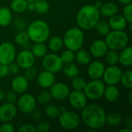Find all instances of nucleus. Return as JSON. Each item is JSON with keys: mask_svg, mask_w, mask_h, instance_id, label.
<instances>
[{"mask_svg": "<svg viewBox=\"0 0 132 132\" xmlns=\"http://www.w3.org/2000/svg\"><path fill=\"white\" fill-rule=\"evenodd\" d=\"M106 112L102 107L92 104L83 108L81 117L84 124L92 131H97L104 128L106 124Z\"/></svg>", "mask_w": 132, "mask_h": 132, "instance_id": "nucleus-1", "label": "nucleus"}, {"mask_svg": "<svg viewBox=\"0 0 132 132\" xmlns=\"http://www.w3.org/2000/svg\"><path fill=\"white\" fill-rule=\"evenodd\" d=\"M100 16L101 13L98 9L94 5H87L79 10L77 15V22L80 29L90 30L94 28Z\"/></svg>", "mask_w": 132, "mask_h": 132, "instance_id": "nucleus-2", "label": "nucleus"}, {"mask_svg": "<svg viewBox=\"0 0 132 132\" xmlns=\"http://www.w3.org/2000/svg\"><path fill=\"white\" fill-rule=\"evenodd\" d=\"M26 32L29 39L34 43H44L50 37V29L46 22L36 20L29 26Z\"/></svg>", "mask_w": 132, "mask_h": 132, "instance_id": "nucleus-3", "label": "nucleus"}, {"mask_svg": "<svg viewBox=\"0 0 132 132\" xmlns=\"http://www.w3.org/2000/svg\"><path fill=\"white\" fill-rule=\"evenodd\" d=\"M63 42L67 49L73 52L82 48L84 43V36L82 29L77 27L69 29L63 36Z\"/></svg>", "mask_w": 132, "mask_h": 132, "instance_id": "nucleus-4", "label": "nucleus"}, {"mask_svg": "<svg viewBox=\"0 0 132 132\" xmlns=\"http://www.w3.org/2000/svg\"><path fill=\"white\" fill-rule=\"evenodd\" d=\"M128 36L123 30H113L106 35L105 43L110 50H121L128 43Z\"/></svg>", "mask_w": 132, "mask_h": 132, "instance_id": "nucleus-5", "label": "nucleus"}, {"mask_svg": "<svg viewBox=\"0 0 132 132\" xmlns=\"http://www.w3.org/2000/svg\"><path fill=\"white\" fill-rule=\"evenodd\" d=\"M105 85L103 81L99 79H93L91 81L87 83L84 93L86 97L90 100H98L103 97Z\"/></svg>", "mask_w": 132, "mask_h": 132, "instance_id": "nucleus-6", "label": "nucleus"}, {"mask_svg": "<svg viewBox=\"0 0 132 132\" xmlns=\"http://www.w3.org/2000/svg\"><path fill=\"white\" fill-rule=\"evenodd\" d=\"M42 64L45 70L50 71L53 73L61 71L63 66L60 56L56 53H46L43 57Z\"/></svg>", "mask_w": 132, "mask_h": 132, "instance_id": "nucleus-7", "label": "nucleus"}, {"mask_svg": "<svg viewBox=\"0 0 132 132\" xmlns=\"http://www.w3.org/2000/svg\"><path fill=\"white\" fill-rule=\"evenodd\" d=\"M58 118L60 126L66 130L76 129L80 122L79 116L73 111H65L61 112Z\"/></svg>", "mask_w": 132, "mask_h": 132, "instance_id": "nucleus-8", "label": "nucleus"}, {"mask_svg": "<svg viewBox=\"0 0 132 132\" xmlns=\"http://www.w3.org/2000/svg\"><path fill=\"white\" fill-rule=\"evenodd\" d=\"M15 58V49L12 43L5 42L0 44V64L9 65Z\"/></svg>", "mask_w": 132, "mask_h": 132, "instance_id": "nucleus-9", "label": "nucleus"}, {"mask_svg": "<svg viewBox=\"0 0 132 132\" xmlns=\"http://www.w3.org/2000/svg\"><path fill=\"white\" fill-rule=\"evenodd\" d=\"M122 71L116 65L110 66L104 70L103 78L105 84L108 85H117L120 83Z\"/></svg>", "mask_w": 132, "mask_h": 132, "instance_id": "nucleus-10", "label": "nucleus"}, {"mask_svg": "<svg viewBox=\"0 0 132 132\" xmlns=\"http://www.w3.org/2000/svg\"><path fill=\"white\" fill-rule=\"evenodd\" d=\"M18 109L23 114L31 113L36 106V99L30 94H24L20 96L17 102Z\"/></svg>", "mask_w": 132, "mask_h": 132, "instance_id": "nucleus-11", "label": "nucleus"}, {"mask_svg": "<svg viewBox=\"0 0 132 132\" xmlns=\"http://www.w3.org/2000/svg\"><path fill=\"white\" fill-rule=\"evenodd\" d=\"M70 104L77 110L83 109L87 102V97L85 94L82 90H74L72 92H70L68 95Z\"/></svg>", "mask_w": 132, "mask_h": 132, "instance_id": "nucleus-12", "label": "nucleus"}, {"mask_svg": "<svg viewBox=\"0 0 132 132\" xmlns=\"http://www.w3.org/2000/svg\"><path fill=\"white\" fill-rule=\"evenodd\" d=\"M50 88L51 97L56 100H64L67 98L70 92L69 87L61 82L54 83Z\"/></svg>", "mask_w": 132, "mask_h": 132, "instance_id": "nucleus-13", "label": "nucleus"}, {"mask_svg": "<svg viewBox=\"0 0 132 132\" xmlns=\"http://www.w3.org/2000/svg\"><path fill=\"white\" fill-rule=\"evenodd\" d=\"M36 57L30 50H24L21 51L16 57V63L22 69H26L34 65Z\"/></svg>", "mask_w": 132, "mask_h": 132, "instance_id": "nucleus-14", "label": "nucleus"}, {"mask_svg": "<svg viewBox=\"0 0 132 132\" xmlns=\"http://www.w3.org/2000/svg\"><path fill=\"white\" fill-rule=\"evenodd\" d=\"M17 114V108L14 104L5 103L0 106V121L9 122Z\"/></svg>", "mask_w": 132, "mask_h": 132, "instance_id": "nucleus-15", "label": "nucleus"}, {"mask_svg": "<svg viewBox=\"0 0 132 132\" xmlns=\"http://www.w3.org/2000/svg\"><path fill=\"white\" fill-rule=\"evenodd\" d=\"M108 50V47L105 43V40L102 39H97L94 41L90 47V52L91 55L97 58L104 56Z\"/></svg>", "mask_w": 132, "mask_h": 132, "instance_id": "nucleus-16", "label": "nucleus"}, {"mask_svg": "<svg viewBox=\"0 0 132 132\" xmlns=\"http://www.w3.org/2000/svg\"><path fill=\"white\" fill-rule=\"evenodd\" d=\"M37 84L38 85L44 89L50 88L55 83V76L54 73L44 70L37 75Z\"/></svg>", "mask_w": 132, "mask_h": 132, "instance_id": "nucleus-17", "label": "nucleus"}, {"mask_svg": "<svg viewBox=\"0 0 132 132\" xmlns=\"http://www.w3.org/2000/svg\"><path fill=\"white\" fill-rule=\"evenodd\" d=\"M11 86L12 90L16 94H23L29 87L28 80L25 76L18 75L12 79Z\"/></svg>", "mask_w": 132, "mask_h": 132, "instance_id": "nucleus-18", "label": "nucleus"}, {"mask_svg": "<svg viewBox=\"0 0 132 132\" xmlns=\"http://www.w3.org/2000/svg\"><path fill=\"white\" fill-rule=\"evenodd\" d=\"M105 67L103 63L100 61H94L89 64L87 73L91 79H100L103 77Z\"/></svg>", "mask_w": 132, "mask_h": 132, "instance_id": "nucleus-19", "label": "nucleus"}, {"mask_svg": "<svg viewBox=\"0 0 132 132\" xmlns=\"http://www.w3.org/2000/svg\"><path fill=\"white\" fill-rule=\"evenodd\" d=\"M108 24L113 30H123L128 26V22L121 15H114L110 17Z\"/></svg>", "mask_w": 132, "mask_h": 132, "instance_id": "nucleus-20", "label": "nucleus"}, {"mask_svg": "<svg viewBox=\"0 0 132 132\" xmlns=\"http://www.w3.org/2000/svg\"><path fill=\"white\" fill-rule=\"evenodd\" d=\"M103 96L110 103L115 102L120 97V92L118 88L115 85H108L105 87Z\"/></svg>", "mask_w": 132, "mask_h": 132, "instance_id": "nucleus-21", "label": "nucleus"}, {"mask_svg": "<svg viewBox=\"0 0 132 132\" xmlns=\"http://www.w3.org/2000/svg\"><path fill=\"white\" fill-rule=\"evenodd\" d=\"M118 62L125 67H129L132 66V48L131 46H126L121 50L119 54Z\"/></svg>", "mask_w": 132, "mask_h": 132, "instance_id": "nucleus-22", "label": "nucleus"}, {"mask_svg": "<svg viewBox=\"0 0 132 132\" xmlns=\"http://www.w3.org/2000/svg\"><path fill=\"white\" fill-rule=\"evenodd\" d=\"M99 11L101 15H102L103 16L110 18L112 15L117 14L118 11V8L115 3L112 2H108L104 4H102L101 7L99 9Z\"/></svg>", "mask_w": 132, "mask_h": 132, "instance_id": "nucleus-23", "label": "nucleus"}, {"mask_svg": "<svg viewBox=\"0 0 132 132\" xmlns=\"http://www.w3.org/2000/svg\"><path fill=\"white\" fill-rule=\"evenodd\" d=\"M77 53H75L74 56V60L80 64V65H87L90 62V53L84 49H79L78 50L76 51Z\"/></svg>", "mask_w": 132, "mask_h": 132, "instance_id": "nucleus-24", "label": "nucleus"}, {"mask_svg": "<svg viewBox=\"0 0 132 132\" xmlns=\"http://www.w3.org/2000/svg\"><path fill=\"white\" fill-rule=\"evenodd\" d=\"M12 19V15L11 10L5 7L0 8V26H9Z\"/></svg>", "mask_w": 132, "mask_h": 132, "instance_id": "nucleus-25", "label": "nucleus"}, {"mask_svg": "<svg viewBox=\"0 0 132 132\" xmlns=\"http://www.w3.org/2000/svg\"><path fill=\"white\" fill-rule=\"evenodd\" d=\"M62 70L63 71V73L69 78H73L79 74V68L73 62L63 63Z\"/></svg>", "mask_w": 132, "mask_h": 132, "instance_id": "nucleus-26", "label": "nucleus"}, {"mask_svg": "<svg viewBox=\"0 0 132 132\" xmlns=\"http://www.w3.org/2000/svg\"><path fill=\"white\" fill-rule=\"evenodd\" d=\"M32 53L35 57H43L47 53V48L43 43H35V44L31 47Z\"/></svg>", "mask_w": 132, "mask_h": 132, "instance_id": "nucleus-27", "label": "nucleus"}, {"mask_svg": "<svg viewBox=\"0 0 132 132\" xmlns=\"http://www.w3.org/2000/svg\"><path fill=\"white\" fill-rule=\"evenodd\" d=\"M122 121V118L118 112H111L106 115V123H108L110 126L117 127L121 125Z\"/></svg>", "mask_w": 132, "mask_h": 132, "instance_id": "nucleus-28", "label": "nucleus"}, {"mask_svg": "<svg viewBox=\"0 0 132 132\" xmlns=\"http://www.w3.org/2000/svg\"><path fill=\"white\" fill-rule=\"evenodd\" d=\"M28 2L26 0H12L10 5L12 10L15 12H22L27 9Z\"/></svg>", "mask_w": 132, "mask_h": 132, "instance_id": "nucleus-29", "label": "nucleus"}, {"mask_svg": "<svg viewBox=\"0 0 132 132\" xmlns=\"http://www.w3.org/2000/svg\"><path fill=\"white\" fill-rule=\"evenodd\" d=\"M48 46L52 52H58L63 46V39L60 36H53L50 39Z\"/></svg>", "mask_w": 132, "mask_h": 132, "instance_id": "nucleus-30", "label": "nucleus"}, {"mask_svg": "<svg viewBox=\"0 0 132 132\" xmlns=\"http://www.w3.org/2000/svg\"><path fill=\"white\" fill-rule=\"evenodd\" d=\"M34 11L39 14H45L49 11L50 5L46 0H35L34 2Z\"/></svg>", "mask_w": 132, "mask_h": 132, "instance_id": "nucleus-31", "label": "nucleus"}, {"mask_svg": "<svg viewBox=\"0 0 132 132\" xmlns=\"http://www.w3.org/2000/svg\"><path fill=\"white\" fill-rule=\"evenodd\" d=\"M96 31L97 33L102 36H106L110 32V26L108 22H107L105 20H98L94 26Z\"/></svg>", "mask_w": 132, "mask_h": 132, "instance_id": "nucleus-32", "label": "nucleus"}, {"mask_svg": "<svg viewBox=\"0 0 132 132\" xmlns=\"http://www.w3.org/2000/svg\"><path fill=\"white\" fill-rule=\"evenodd\" d=\"M104 56H105L106 62L110 66L116 65L118 63L119 54L118 53V52L116 50H108L106 54L104 55Z\"/></svg>", "mask_w": 132, "mask_h": 132, "instance_id": "nucleus-33", "label": "nucleus"}, {"mask_svg": "<svg viewBox=\"0 0 132 132\" xmlns=\"http://www.w3.org/2000/svg\"><path fill=\"white\" fill-rule=\"evenodd\" d=\"M45 112L47 117L50 118H56L60 114V108L54 105V104H49L46 107Z\"/></svg>", "mask_w": 132, "mask_h": 132, "instance_id": "nucleus-34", "label": "nucleus"}, {"mask_svg": "<svg viewBox=\"0 0 132 132\" xmlns=\"http://www.w3.org/2000/svg\"><path fill=\"white\" fill-rule=\"evenodd\" d=\"M122 85L128 88L131 89L132 88V72L131 70H127L125 73H122L121 80Z\"/></svg>", "mask_w": 132, "mask_h": 132, "instance_id": "nucleus-35", "label": "nucleus"}, {"mask_svg": "<svg viewBox=\"0 0 132 132\" xmlns=\"http://www.w3.org/2000/svg\"><path fill=\"white\" fill-rule=\"evenodd\" d=\"M87 84V82L85 79L80 77H74L72 80V87L76 90H84L85 86Z\"/></svg>", "mask_w": 132, "mask_h": 132, "instance_id": "nucleus-36", "label": "nucleus"}, {"mask_svg": "<svg viewBox=\"0 0 132 132\" xmlns=\"http://www.w3.org/2000/svg\"><path fill=\"white\" fill-rule=\"evenodd\" d=\"M74 56H75L74 52L67 49V50H64L60 56L63 63H67L73 62L74 60Z\"/></svg>", "mask_w": 132, "mask_h": 132, "instance_id": "nucleus-37", "label": "nucleus"}, {"mask_svg": "<svg viewBox=\"0 0 132 132\" xmlns=\"http://www.w3.org/2000/svg\"><path fill=\"white\" fill-rule=\"evenodd\" d=\"M51 98L52 97H51L50 93V91H47V90H43L39 92L37 96V101L42 104H48L50 101Z\"/></svg>", "mask_w": 132, "mask_h": 132, "instance_id": "nucleus-38", "label": "nucleus"}, {"mask_svg": "<svg viewBox=\"0 0 132 132\" xmlns=\"http://www.w3.org/2000/svg\"><path fill=\"white\" fill-rule=\"evenodd\" d=\"M15 41L18 45L22 46L25 43L29 42V38L26 32H20L15 36Z\"/></svg>", "mask_w": 132, "mask_h": 132, "instance_id": "nucleus-39", "label": "nucleus"}, {"mask_svg": "<svg viewBox=\"0 0 132 132\" xmlns=\"http://www.w3.org/2000/svg\"><path fill=\"white\" fill-rule=\"evenodd\" d=\"M38 75L37 69L34 67L33 66L29 67L26 69H25V77L27 78V80H33L36 78Z\"/></svg>", "mask_w": 132, "mask_h": 132, "instance_id": "nucleus-40", "label": "nucleus"}, {"mask_svg": "<svg viewBox=\"0 0 132 132\" xmlns=\"http://www.w3.org/2000/svg\"><path fill=\"white\" fill-rule=\"evenodd\" d=\"M125 19L127 20L128 23H132V5H125V7L123 9V15Z\"/></svg>", "mask_w": 132, "mask_h": 132, "instance_id": "nucleus-41", "label": "nucleus"}, {"mask_svg": "<svg viewBox=\"0 0 132 132\" xmlns=\"http://www.w3.org/2000/svg\"><path fill=\"white\" fill-rule=\"evenodd\" d=\"M5 99L6 100V101H7L8 103H11V104L15 103V101H17L16 93H15V91H13V90L8 91V92L5 94Z\"/></svg>", "mask_w": 132, "mask_h": 132, "instance_id": "nucleus-42", "label": "nucleus"}, {"mask_svg": "<svg viewBox=\"0 0 132 132\" xmlns=\"http://www.w3.org/2000/svg\"><path fill=\"white\" fill-rule=\"evenodd\" d=\"M19 132H37L36 131V128L30 125V124H25V125H22V126L19 127Z\"/></svg>", "mask_w": 132, "mask_h": 132, "instance_id": "nucleus-43", "label": "nucleus"}, {"mask_svg": "<svg viewBox=\"0 0 132 132\" xmlns=\"http://www.w3.org/2000/svg\"><path fill=\"white\" fill-rule=\"evenodd\" d=\"M36 131L38 132H48L50 129V124L47 122H40L36 128Z\"/></svg>", "mask_w": 132, "mask_h": 132, "instance_id": "nucleus-44", "label": "nucleus"}, {"mask_svg": "<svg viewBox=\"0 0 132 132\" xmlns=\"http://www.w3.org/2000/svg\"><path fill=\"white\" fill-rule=\"evenodd\" d=\"M14 131V127L13 125L9 122H4L0 126V132H13Z\"/></svg>", "mask_w": 132, "mask_h": 132, "instance_id": "nucleus-45", "label": "nucleus"}, {"mask_svg": "<svg viewBox=\"0 0 132 132\" xmlns=\"http://www.w3.org/2000/svg\"><path fill=\"white\" fill-rule=\"evenodd\" d=\"M8 67H9V73H11L12 74H17L19 73L20 67L17 63H15L14 62H12L11 63H9L8 65Z\"/></svg>", "mask_w": 132, "mask_h": 132, "instance_id": "nucleus-46", "label": "nucleus"}, {"mask_svg": "<svg viewBox=\"0 0 132 132\" xmlns=\"http://www.w3.org/2000/svg\"><path fill=\"white\" fill-rule=\"evenodd\" d=\"M9 73L8 65L0 64V78H4L8 76Z\"/></svg>", "mask_w": 132, "mask_h": 132, "instance_id": "nucleus-47", "label": "nucleus"}, {"mask_svg": "<svg viewBox=\"0 0 132 132\" xmlns=\"http://www.w3.org/2000/svg\"><path fill=\"white\" fill-rule=\"evenodd\" d=\"M30 114V116H31V118L34 121H38L41 118L42 115H41V113L39 111H37V110H33Z\"/></svg>", "mask_w": 132, "mask_h": 132, "instance_id": "nucleus-48", "label": "nucleus"}, {"mask_svg": "<svg viewBox=\"0 0 132 132\" xmlns=\"http://www.w3.org/2000/svg\"><path fill=\"white\" fill-rule=\"evenodd\" d=\"M125 125L126 128L132 129V117L131 115H127L125 118Z\"/></svg>", "mask_w": 132, "mask_h": 132, "instance_id": "nucleus-49", "label": "nucleus"}, {"mask_svg": "<svg viewBox=\"0 0 132 132\" xmlns=\"http://www.w3.org/2000/svg\"><path fill=\"white\" fill-rule=\"evenodd\" d=\"M29 11H34V2H29L27 3V9Z\"/></svg>", "mask_w": 132, "mask_h": 132, "instance_id": "nucleus-50", "label": "nucleus"}, {"mask_svg": "<svg viewBox=\"0 0 132 132\" xmlns=\"http://www.w3.org/2000/svg\"><path fill=\"white\" fill-rule=\"evenodd\" d=\"M120 3L123 4V5H128V4H131L132 0H118Z\"/></svg>", "mask_w": 132, "mask_h": 132, "instance_id": "nucleus-51", "label": "nucleus"}, {"mask_svg": "<svg viewBox=\"0 0 132 132\" xmlns=\"http://www.w3.org/2000/svg\"><path fill=\"white\" fill-rule=\"evenodd\" d=\"M22 47L24 48V50H29V49H31V44H30V43L29 42H28V43H25L24 45H22Z\"/></svg>", "mask_w": 132, "mask_h": 132, "instance_id": "nucleus-52", "label": "nucleus"}, {"mask_svg": "<svg viewBox=\"0 0 132 132\" xmlns=\"http://www.w3.org/2000/svg\"><path fill=\"white\" fill-rule=\"evenodd\" d=\"M97 9H100L101 7V5H102V2H100V1H97V2H96L95 3H94V5Z\"/></svg>", "mask_w": 132, "mask_h": 132, "instance_id": "nucleus-53", "label": "nucleus"}, {"mask_svg": "<svg viewBox=\"0 0 132 132\" xmlns=\"http://www.w3.org/2000/svg\"><path fill=\"white\" fill-rule=\"evenodd\" d=\"M5 94L2 90H0V101H3L5 99Z\"/></svg>", "mask_w": 132, "mask_h": 132, "instance_id": "nucleus-54", "label": "nucleus"}, {"mask_svg": "<svg viewBox=\"0 0 132 132\" xmlns=\"http://www.w3.org/2000/svg\"><path fill=\"white\" fill-rule=\"evenodd\" d=\"M132 129H130L128 128H123V129H121L119 130V132H131Z\"/></svg>", "mask_w": 132, "mask_h": 132, "instance_id": "nucleus-55", "label": "nucleus"}, {"mask_svg": "<svg viewBox=\"0 0 132 132\" xmlns=\"http://www.w3.org/2000/svg\"><path fill=\"white\" fill-rule=\"evenodd\" d=\"M128 96H129V102H130V104H132V92L131 91H130V93H129V94H128Z\"/></svg>", "mask_w": 132, "mask_h": 132, "instance_id": "nucleus-56", "label": "nucleus"}, {"mask_svg": "<svg viewBox=\"0 0 132 132\" xmlns=\"http://www.w3.org/2000/svg\"><path fill=\"white\" fill-rule=\"evenodd\" d=\"M60 112H63V111H67L66 108H65V107H63V106L60 107Z\"/></svg>", "mask_w": 132, "mask_h": 132, "instance_id": "nucleus-57", "label": "nucleus"}, {"mask_svg": "<svg viewBox=\"0 0 132 132\" xmlns=\"http://www.w3.org/2000/svg\"><path fill=\"white\" fill-rule=\"evenodd\" d=\"M26 1H27L29 2H34L35 0H26Z\"/></svg>", "mask_w": 132, "mask_h": 132, "instance_id": "nucleus-58", "label": "nucleus"}]
</instances>
